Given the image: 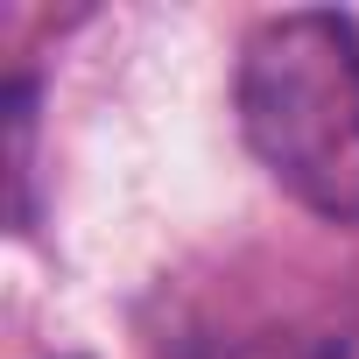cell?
<instances>
[{"label": "cell", "instance_id": "6da1fadb", "mask_svg": "<svg viewBox=\"0 0 359 359\" xmlns=\"http://www.w3.org/2000/svg\"><path fill=\"white\" fill-rule=\"evenodd\" d=\"M240 134L275 184L324 226H359V22L289 8L247 29L233 78Z\"/></svg>", "mask_w": 359, "mask_h": 359}]
</instances>
